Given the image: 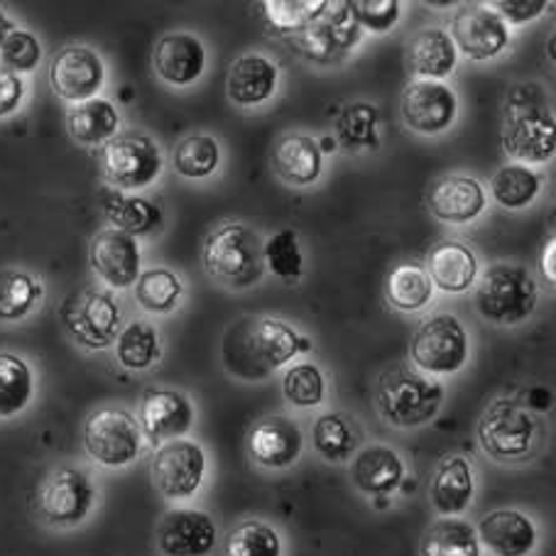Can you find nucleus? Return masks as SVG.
Wrapping results in <instances>:
<instances>
[{
	"mask_svg": "<svg viewBox=\"0 0 556 556\" xmlns=\"http://www.w3.org/2000/svg\"><path fill=\"white\" fill-rule=\"evenodd\" d=\"M536 421L520 402L501 397L488 405L478 421V444L493 462H520L532 452Z\"/></svg>",
	"mask_w": 556,
	"mask_h": 556,
	"instance_id": "obj_7",
	"label": "nucleus"
},
{
	"mask_svg": "<svg viewBox=\"0 0 556 556\" xmlns=\"http://www.w3.org/2000/svg\"><path fill=\"white\" fill-rule=\"evenodd\" d=\"M218 527L214 517L194 507H177L157 525V549L162 556H208L216 549Z\"/></svg>",
	"mask_w": 556,
	"mask_h": 556,
	"instance_id": "obj_17",
	"label": "nucleus"
},
{
	"mask_svg": "<svg viewBox=\"0 0 556 556\" xmlns=\"http://www.w3.org/2000/svg\"><path fill=\"white\" fill-rule=\"evenodd\" d=\"M118 109L105 99H89L76 103L66 116V130L79 146H103L118 136Z\"/></svg>",
	"mask_w": 556,
	"mask_h": 556,
	"instance_id": "obj_30",
	"label": "nucleus"
},
{
	"mask_svg": "<svg viewBox=\"0 0 556 556\" xmlns=\"http://www.w3.org/2000/svg\"><path fill=\"white\" fill-rule=\"evenodd\" d=\"M427 206L429 214L444 224H471L483 214L485 189L473 177H441L429 187Z\"/></svg>",
	"mask_w": 556,
	"mask_h": 556,
	"instance_id": "obj_22",
	"label": "nucleus"
},
{
	"mask_svg": "<svg viewBox=\"0 0 556 556\" xmlns=\"http://www.w3.org/2000/svg\"><path fill=\"white\" fill-rule=\"evenodd\" d=\"M448 37L456 52H464L468 60L488 62L503 54L510 45V30L491 5L462 3L452 15Z\"/></svg>",
	"mask_w": 556,
	"mask_h": 556,
	"instance_id": "obj_12",
	"label": "nucleus"
},
{
	"mask_svg": "<svg viewBox=\"0 0 556 556\" xmlns=\"http://www.w3.org/2000/svg\"><path fill=\"white\" fill-rule=\"evenodd\" d=\"M351 11L356 23L361 25V30L382 35L397 25L402 5L397 0H353Z\"/></svg>",
	"mask_w": 556,
	"mask_h": 556,
	"instance_id": "obj_47",
	"label": "nucleus"
},
{
	"mask_svg": "<svg viewBox=\"0 0 556 556\" xmlns=\"http://www.w3.org/2000/svg\"><path fill=\"white\" fill-rule=\"evenodd\" d=\"M304 448V434L296 421L273 415L257 421L248 431V454L253 462L270 471H285V468L300 462Z\"/></svg>",
	"mask_w": 556,
	"mask_h": 556,
	"instance_id": "obj_20",
	"label": "nucleus"
},
{
	"mask_svg": "<svg viewBox=\"0 0 556 556\" xmlns=\"http://www.w3.org/2000/svg\"><path fill=\"white\" fill-rule=\"evenodd\" d=\"M194 405L179 390L152 388L142 395L140 419L142 437H148L152 444H167V441L185 439L189 429L194 427Z\"/></svg>",
	"mask_w": 556,
	"mask_h": 556,
	"instance_id": "obj_18",
	"label": "nucleus"
},
{
	"mask_svg": "<svg viewBox=\"0 0 556 556\" xmlns=\"http://www.w3.org/2000/svg\"><path fill=\"white\" fill-rule=\"evenodd\" d=\"M326 3L329 0H267L263 8L273 30L300 35L306 25H312L324 13Z\"/></svg>",
	"mask_w": 556,
	"mask_h": 556,
	"instance_id": "obj_44",
	"label": "nucleus"
},
{
	"mask_svg": "<svg viewBox=\"0 0 556 556\" xmlns=\"http://www.w3.org/2000/svg\"><path fill=\"white\" fill-rule=\"evenodd\" d=\"M421 556H481L476 527L458 517H441L421 536Z\"/></svg>",
	"mask_w": 556,
	"mask_h": 556,
	"instance_id": "obj_33",
	"label": "nucleus"
},
{
	"mask_svg": "<svg viewBox=\"0 0 556 556\" xmlns=\"http://www.w3.org/2000/svg\"><path fill=\"white\" fill-rule=\"evenodd\" d=\"M540 290L534 275L522 265L495 263L476 287V309L495 326H517L536 309Z\"/></svg>",
	"mask_w": 556,
	"mask_h": 556,
	"instance_id": "obj_4",
	"label": "nucleus"
},
{
	"mask_svg": "<svg viewBox=\"0 0 556 556\" xmlns=\"http://www.w3.org/2000/svg\"><path fill=\"white\" fill-rule=\"evenodd\" d=\"M351 478L361 493L386 497L395 493L402 481H405V464H402L395 448L370 444L358 448L356 456H353Z\"/></svg>",
	"mask_w": 556,
	"mask_h": 556,
	"instance_id": "obj_25",
	"label": "nucleus"
},
{
	"mask_svg": "<svg viewBox=\"0 0 556 556\" xmlns=\"http://www.w3.org/2000/svg\"><path fill=\"white\" fill-rule=\"evenodd\" d=\"M25 99V81L21 76L0 66V118L11 116Z\"/></svg>",
	"mask_w": 556,
	"mask_h": 556,
	"instance_id": "obj_49",
	"label": "nucleus"
},
{
	"mask_svg": "<svg viewBox=\"0 0 556 556\" xmlns=\"http://www.w3.org/2000/svg\"><path fill=\"white\" fill-rule=\"evenodd\" d=\"M62 321L79 346L103 351L113 346L121 333V306L109 292L86 290L66 300Z\"/></svg>",
	"mask_w": 556,
	"mask_h": 556,
	"instance_id": "obj_9",
	"label": "nucleus"
},
{
	"mask_svg": "<svg viewBox=\"0 0 556 556\" xmlns=\"http://www.w3.org/2000/svg\"><path fill=\"white\" fill-rule=\"evenodd\" d=\"M105 81L101 56L86 45H70L54 54L50 64V86L64 101L84 103L96 99Z\"/></svg>",
	"mask_w": 556,
	"mask_h": 556,
	"instance_id": "obj_16",
	"label": "nucleus"
},
{
	"mask_svg": "<svg viewBox=\"0 0 556 556\" xmlns=\"http://www.w3.org/2000/svg\"><path fill=\"white\" fill-rule=\"evenodd\" d=\"M152 66L169 86H191L206 70V47L189 33L162 35L152 50Z\"/></svg>",
	"mask_w": 556,
	"mask_h": 556,
	"instance_id": "obj_21",
	"label": "nucleus"
},
{
	"mask_svg": "<svg viewBox=\"0 0 556 556\" xmlns=\"http://www.w3.org/2000/svg\"><path fill=\"white\" fill-rule=\"evenodd\" d=\"M358 40L361 25L353 17L351 3H326L324 13L300 35H294V42L302 47V52L324 64L337 60V54L353 50Z\"/></svg>",
	"mask_w": 556,
	"mask_h": 556,
	"instance_id": "obj_15",
	"label": "nucleus"
},
{
	"mask_svg": "<svg viewBox=\"0 0 556 556\" xmlns=\"http://www.w3.org/2000/svg\"><path fill=\"white\" fill-rule=\"evenodd\" d=\"M376 126H378V111H376V105H370V103L346 105V111L341 113V118L337 123L339 136L349 148L378 146Z\"/></svg>",
	"mask_w": 556,
	"mask_h": 556,
	"instance_id": "obj_45",
	"label": "nucleus"
},
{
	"mask_svg": "<svg viewBox=\"0 0 556 556\" xmlns=\"http://www.w3.org/2000/svg\"><path fill=\"white\" fill-rule=\"evenodd\" d=\"M185 285L167 267H152L140 273L136 282V300L150 314H169L179 306Z\"/></svg>",
	"mask_w": 556,
	"mask_h": 556,
	"instance_id": "obj_38",
	"label": "nucleus"
},
{
	"mask_svg": "<svg viewBox=\"0 0 556 556\" xmlns=\"http://www.w3.org/2000/svg\"><path fill=\"white\" fill-rule=\"evenodd\" d=\"M476 495L473 466L464 456H448L439 464L429 485V501L441 517H458L466 513Z\"/></svg>",
	"mask_w": 556,
	"mask_h": 556,
	"instance_id": "obj_26",
	"label": "nucleus"
},
{
	"mask_svg": "<svg viewBox=\"0 0 556 556\" xmlns=\"http://www.w3.org/2000/svg\"><path fill=\"white\" fill-rule=\"evenodd\" d=\"M458 99L454 89L441 81L415 79L405 86L400 99L402 123L419 136H439L454 126Z\"/></svg>",
	"mask_w": 556,
	"mask_h": 556,
	"instance_id": "obj_14",
	"label": "nucleus"
},
{
	"mask_svg": "<svg viewBox=\"0 0 556 556\" xmlns=\"http://www.w3.org/2000/svg\"><path fill=\"white\" fill-rule=\"evenodd\" d=\"M220 165V148L211 136H189L175 148V169L187 179H206Z\"/></svg>",
	"mask_w": 556,
	"mask_h": 556,
	"instance_id": "obj_42",
	"label": "nucleus"
},
{
	"mask_svg": "<svg viewBox=\"0 0 556 556\" xmlns=\"http://www.w3.org/2000/svg\"><path fill=\"white\" fill-rule=\"evenodd\" d=\"M491 8L503 17L505 25H522L534 21V17H540L546 11V3L544 0H534V3L532 0H497Z\"/></svg>",
	"mask_w": 556,
	"mask_h": 556,
	"instance_id": "obj_48",
	"label": "nucleus"
},
{
	"mask_svg": "<svg viewBox=\"0 0 556 556\" xmlns=\"http://www.w3.org/2000/svg\"><path fill=\"white\" fill-rule=\"evenodd\" d=\"M101 201L105 218L123 233L138 238L162 228V208L150 199L126 197L123 191H105Z\"/></svg>",
	"mask_w": 556,
	"mask_h": 556,
	"instance_id": "obj_32",
	"label": "nucleus"
},
{
	"mask_svg": "<svg viewBox=\"0 0 556 556\" xmlns=\"http://www.w3.org/2000/svg\"><path fill=\"white\" fill-rule=\"evenodd\" d=\"M376 402L380 417L390 427L417 429L437 417L444 402V388L425 372L397 366L380 376Z\"/></svg>",
	"mask_w": 556,
	"mask_h": 556,
	"instance_id": "obj_3",
	"label": "nucleus"
},
{
	"mask_svg": "<svg viewBox=\"0 0 556 556\" xmlns=\"http://www.w3.org/2000/svg\"><path fill=\"white\" fill-rule=\"evenodd\" d=\"M425 270L441 292L464 294L476 285L478 257L462 241H441L429 251Z\"/></svg>",
	"mask_w": 556,
	"mask_h": 556,
	"instance_id": "obj_27",
	"label": "nucleus"
},
{
	"mask_svg": "<svg viewBox=\"0 0 556 556\" xmlns=\"http://www.w3.org/2000/svg\"><path fill=\"white\" fill-rule=\"evenodd\" d=\"M42 60V45L33 33L15 30L5 37L3 47H0V66L13 74H30L37 70Z\"/></svg>",
	"mask_w": 556,
	"mask_h": 556,
	"instance_id": "obj_46",
	"label": "nucleus"
},
{
	"mask_svg": "<svg viewBox=\"0 0 556 556\" xmlns=\"http://www.w3.org/2000/svg\"><path fill=\"white\" fill-rule=\"evenodd\" d=\"M273 169L285 185L312 187L321 177L324 155L319 142L309 136H287L275 146Z\"/></svg>",
	"mask_w": 556,
	"mask_h": 556,
	"instance_id": "obj_28",
	"label": "nucleus"
},
{
	"mask_svg": "<svg viewBox=\"0 0 556 556\" xmlns=\"http://www.w3.org/2000/svg\"><path fill=\"white\" fill-rule=\"evenodd\" d=\"M201 261L211 280L228 290H248L265 273L263 238L245 224H224L208 233Z\"/></svg>",
	"mask_w": 556,
	"mask_h": 556,
	"instance_id": "obj_2",
	"label": "nucleus"
},
{
	"mask_svg": "<svg viewBox=\"0 0 556 556\" xmlns=\"http://www.w3.org/2000/svg\"><path fill=\"white\" fill-rule=\"evenodd\" d=\"M224 556H282V536L273 525L245 520L228 532Z\"/></svg>",
	"mask_w": 556,
	"mask_h": 556,
	"instance_id": "obj_40",
	"label": "nucleus"
},
{
	"mask_svg": "<svg viewBox=\"0 0 556 556\" xmlns=\"http://www.w3.org/2000/svg\"><path fill=\"white\" fill-rule=\"evenodd\" d=\"M101 175L116 191H138L150 187L162 175V150L142 132H121L103 142L99 152Z\"/></svg>",
	"mask_w": 556,
	"mask_h": 556,
	"instance_id": "obj_5",
	"label": "nucleus"
},
{
	"mask_svg": "<svg viewBox=\"0 0 556 556\" xmlns=\"http://www.w3.org/2000/svg\"><path fill=\"white\" fill-rule=\"evenodd\" d=\"M265 267L282 282H300L304 275V255L300 248V236L292 228L277 231L263 241Z\"/></svg>",
	"mask_w": 556,
	"mask_h": 556,
	"instance_id": "obj_41",
	"label": "nucleus"
},
{
	"mask_svg": "<svg viewBox=\"0 0 556 556\" xmlns=\"http://www.w3.org/2000/svg\"><path fill=\"white\" fill-rule=\"evenodd\" d=\"M89 261L93 273L113 290H128L140 277V245L138 238L118 231V228H103L93 236L89 248Z\"/></svg>",
	"mask_w": 556,
	"mask_h": 556,
	"instance_id": "obj_19",
	"label": "nucleus"
},
{
	"mask_svg": "<svg viewBox=\"0 0 556 556\" xmlns=\"http://www.w3.org/2000/svg\"><path fill=\"white\" fill-rule=\"evenodd\" d=\"M306 351H312V341L273 316L241 321L224 341L226 366L243 380H263Z\"/></svg>",
	"mask_w": 556,
	"mask_h": 556,
	"instance_id": "obj_1",
	"label": "nucleus"
},
{
	"mask_svg": "<svg viewBox=\"0 0 556 556\" xmlns=\"http://www.w3.org/2000/svg\"><path fill=\"white\" fill-rule=\"evenodd\" d=\"M471 343L464 324L454 314H434L421 321L409 343V358L425 376H454L462 370Z\"/></svg>",
	"mask_w": 556,
	"mask_h": 556,
	"instance_id": "obj_6",
	"label": "nucleus"
},
{
	"mask_svg": "<svg viewBox=\"0 0 556 556\" xmlns=\"http://www.w3.org/2000/svg\"><path fill=\"white\" fill-rule=\"evenodd\" d=\"M312 444L324 462L346 464L358 452L361 431L356 421L343 415V412H326L314 421Z\"/></svg>",
	"mask_w": 556,
	"mask_h": 556,
	"instance_id": "obj_31",
	"label": "nucleus"
},
{
	"mask_svg": "<svg viewBox=\"0 0 556 556\" xmlns=\"http://www.w3.org/2000/svg\"><path fill=\"white\" fill-rule=\"evenodd\" d=\"M554 257H556V238L554 233L549 236V241L544 245V253H542V273L549 285L556 282V265H554Z\"/></svg>",
	"mask_w": 556,
	"mask_h": 556,
	"instance_id": "obj_50",
	"label": "nucleus"
},
{
	"mask_svg": "<svg viewBox=\"0 0 556 556\" xmlns=\"http://www.w3.org/2000/svg\"><path fill=\"white\" fill-rule=\"evenodd\" d=\"M478 542L495 556H530L536 546V527L520 510L501 507L478 522Z\"/></svg>",
	"mask_w": 556,
	"mask_h": 556,
	"instance_id": "obj_23",
	"label": "nucleus"
},
{
	"mask_svg": "<svg viewBox=\"0 0 556 556\" xmlns=\"http://www.w3.org/2000/svg\"><path fill=\"white\" fill-rule=\"evenodd\" d=\"M15 30V25H13V21L11 17H8L3 11H0V47H3V42H5V37L11 35Z\"/></svg>",
	"mask_w": 556,
	"mask_h": 556,
	"instance_id": "obj_51",
	"label": "nucleus"
},
{
	"mask_svg": "<svg viewBox=\"0 0 556 556\" xmlns=\"http://www.w3.org/2000/svg\"><path fill=\"white\" fill-rule=\"evenodd\" d=\"M162 356L160 333L150 321L126 324L116 339V358L126 370H148Z\"/></svg>",
	"mask_w": 556,
	"mask_h": 556,
	"instance_id": "obj_35",
	"label": "nucleus"
},
{
	"mask_svg": "<svg viewBox=\"0 0 556 556\" xmlns=\"http://www.w3.org/2000/svg\"><path fill=\"white\" fill-rule=\"evenodd\" d=\"M142 429L138 419L123 407H101L84 421V448L96 464L123 468L142 452Z\"/></svg>",
	"mask_w": 556,
	"mask_h": 556,
	"instance_id": "obj_8",
	"label": "nucleus"
},
{
	"mask_svg": "<svg viewBox=\"0 0 556 556\" xmlns=\"http://www.w3.org/2000/svg\"><path fill=\"white\" fill-rule=\"evenodd\" d=\"M542 189V177L532 167L505 165L491 179V194L503 208L530 206Z\"/></svg>",
	"mask_w": 556,
	"mask_h": 556,
	"instance_id": "obj_37",
	"label": "nucleus"
},
{
	"mask_svg": "<svg viewBox=\"0 0 556 556\" xmlns=\"http://www.w3.org/2000/svg\"><path fill=\"white\" fill-rule=\"evenodd\" d=\"M456 47L446 30L429 27L409 40L407 47V66L419 79L441 81L452 76L456 70Z\"/></svg>",
	"mask_w": 556,
	"mask_h": 556,
	"instance_id": "obj_29",
	"label": "nucleus"
},
{
	"mask_svg": "<svg viewBox=\"0 0 556 556\" xmlns=\"http://www.w3.org/2000/svg\"><path fill=\"white\" fill-rule=\"evenodd\" d=\"M45 296V287L21 270L0 273V321H21Z\"/></svg>",
	"mask_w": 556,
	"mask_h": 556,
	"instance_id": "obj_39",
	"label": "nucleus"
},
{
	"mask_svg": "<svg viewBox=\"0 0 556 556\" xmlns=\"http://www.w3.org/2000/svg\"><path fill=\"white\" fill-rule=\"evenodd\" d=\"M503 150L515 165H544L556 152L554 118L540 105H517L503 128Z\"/></svg>",
	"mask_w": 556,
	"mask_h": 556,
	"instance_id": "obj_13",
	"label": "nucleus"
},
{
	"mask_svg": "<svg viewBox=\"0 0 556 556\" xmlns=\"http://www.w3.org/2000/svg\"><path fill=\"white\" fill-rule=\"evenodd\" d=\"M434 296L427 270L415 263H402L392 267L386 280V300L397 312H419Z\"/></svg>",
	"mask_w": 556,
	"mask_h": 556,
	"instance_id": "obj_34",
	"label": "nucleus"
},
{
	"mask_svg": "<svg viewBox=\"0 0 556 556\" xmlns=\"http://www.w3.org/2000/svg\"><path fill=\"white\" fill-rule=\"evenodd\" d=\"M280 81V70L277 64L261 52L241 54L228 66L226 76V93L236 105H261L270 101Z\"/></svg>",
	"mask_w": 556,
	"mask_h": 556,
	"instance_id": "obj_24",
	"label": "nucleus"
},
{
	"mask_svg": "<svg viewBox=\"0 0 556 556\" xmlns=\"http://www.w3.org/2000/svg\"><path fill=\"white\" fill-rule=\"evenodd\" d=\"M206 476V452L189 439L162 444L150 464V478L167 501H187L197 495Z\"/></svg>",
	"mask_w": 556,
	"mask_h": 556,
	"instance_id": "obj_10",
	"label": "nucleus"
},
{
	"mask_svg": "<svg viewBox=\"0 0 556 556\" xmlns=\"http://www.w3.org/2000/svg\"><path fill=\"white\" fill-rule=\"evenodd\" d=\"M282 395L296 409L319 407L326 397V380L314 363H296L282 378Z\"/></svg>",
	"mask_w": 556,
	"mask_h": 556,
	"instance_id": "obj_43",
	"label": "nucleus"
},
{
	"mask_svg": "<svg viewBox=\"0 0 556 556\" xmlns=\"http://www.w3.org/2000/svg\"><path fill=\"white\" fill-rule=\"evenodd\" d=\"M35 395L33 368L21 356L0 353V419L15 417Z\"/></svg>",
	"mask_w": 556,
	"mask_h": 556,
	"instance_id": "obj_36",
	"label": "nucleus"
},
{
	"mask_svg": "<svg viewBox=\"0 0 556 556\" xmlns=\"http://www.w3.org/2000/svg\"><path fill=\"white\" fill-rule=\"evenodd\" d=\"M96 503V485L89 473L76 466L56 468L47 476V481L37 495V507L47 525L52 527H76L81 525Z\"/></svg>",
	"mask_w": 556,
	"mask_h": 556,
	"instance_id": "obj_11",
	"label": "nucleus"
}]
</instances>
